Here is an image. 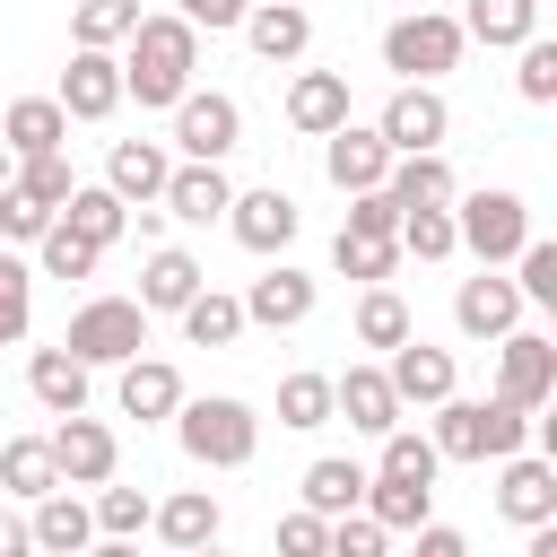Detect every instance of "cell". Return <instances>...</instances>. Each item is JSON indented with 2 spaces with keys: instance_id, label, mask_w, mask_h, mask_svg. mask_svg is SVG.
<instances>
[{
  "instance_id": "obj_1",
  "label": "cell",
  "mask_w": 557,
  "mask_h": 557,
  "mask_svg": "<svg viewBox=\"0 0 557 557\" xmlns=\"http://www.w3.org/2000/svg\"><path fill=\"white\" fill-rule=\"evenodd\" d=\"M200 70V35L183 17H139V35L122 44V96H139V113H174L191 96Z\"/></svg>"
},
{
  "instance_id": "obj_2",
  "label": "cell",
  "mask_w": 557,
  "mask_h": 557,
  "mask_svg": "<svg viewBox=\"0 0 557 557\" xmlns=\"http://www.w3.org/2000/svg\"><path fill=\"white\" fill-rule=\"evenodd\" d=\"M174 444H183L200 470H244V461L261 453V418H252V400L209 392V400H183V409H174Z\"/></svg>"
},
{
  "instance_id": "obj_3",
  "label": "cell",
  "mask_w": 557,
  "mask_h": 557,
  "mask_svg": "<svg viewBox=\"0 0 557 557\" xmlns=\"http://www.w3.org/2000/svg\"><path fill=\"white\" fill-rule=\"evenodd\" d=\"M461 52H470V35H461V17H444V9H400V17L383 26V70H392L400 87H435L444 70H461Z\"/></svg>"
},
{
  "instance_id": "obj_4",
  "label": "cell",
  "mask_w": 557,
  "mask_h": 557,
  "mask_svg": "<svg viewBox=\"0 0 557 557\" xmlns=\"http://www.w3.org/2000/svg\"><path fill=\"white\" fill-rule=\"evenodd\" d=\"M531 444V418L522 409H505V400H444L435 409V453L444 461H513Z\"/></svg>"
},
{
  "instance_id": "obj_5",
  "label": "cell",
  "mask_w": 557,
  "mask_h": 557,
  "mask_svg": "<svg viewBox=\"0 0 557 557\" xmlns=\"http://www.w3.org/2000/svg\"><path fill=\"white\" fill-rule=\"evenodd\" d=\"M61 348L96 374V366H131V357H148V313H139V296H87L78 313H70V331H61Z\"/></svg>"
},
{
  "instance_id": "obj_6",
  "label": "cell",
  "mask_w": 557,
  "mask_h": 557,
  "mask_svg": "<svg viewBox=\"0 0 557 557\" xmlns=\"http://www.w3.org/2000/svg\"><path fill=\"white\" fill-rule=\"evenodd\" d=\"M453 226H461V252H470L479 270H513L522 244H531L522 191H461V200H453Z\"/></svg>"
},
{
  "instance_id": "obj_7",
  "label": "cell",
  "mask_w": 557,
  "mask_h": 557,
  "mask_svg": "<svg viewBox=\"0 0 557 557\" xmlns=\"http://www.w3.org/2000/svg\"><path fill=\"white\" fill-rule=\"evenodd\" d=\"M487 400H505V409H548L557 400V339L548 331H513V339H496V392Z\"/></svg>"
},
{
  "instance_id": "obj_8",
  "label": "cell",
  "mask_w": 557,
  "mask_h": 557,
  "mask_svg": "<svg viewBox=\"0 0 557 557\" xmlns=\"http://www.w3.org/2000/svg\"><path fill=\"white\" fill-rule=\"evenodd\" d=\"M374 131H383L392 157H435L453 139V104H444V87H392L383 113H374Z\"/></svg>"
},
{
  "instance_id": "obj_9",
  "label": "cell",
  "mask_w": 557,
  "mask_h": 557,
  "mask_svg": "<svg viewBox=\"0 0 557 557\" xmlns=\"http://www.w3.org/2000/svg\"><path fill=\"white\" fill-rule=\"evenodd\" d=\"M174 148H183V165H226V148H244V104L218 87H191L174 104Z\"/></svg>"
},
{
  "instance_id": "obj_10",
  "label": "cell",
  "mask_w": 557,
  "mask_h": 557,
  "mask_svg": "<svg viewBox=\"0 0 557 557\" xmlns=\"http://www.w3.org/2000/svg\"><path fill=\"white\" fill-rule=\"evenodd\" d=\"M52 470H61V487H104L113 470H122V444H113V426L104 418H52Z\"/></svg>"
},
{
  "instance_id": "obj_11",
  "label": "cell",
  "mask_w": 557,
  "mask_h": 557,
  "mask_svg": "<svg viewBox=\"0 0 557 557\" xmlns=\"http://www.w3.org/2000/svg\"><path fill=\"white\" fill-rule=\"evenodd\" d=\"M296 226H305V209H296L278 183H261V191H235V209H226V235H235L244 252H261V261H278V252L296 244Z\"/></svg>"
},
{
  "instance_id": "obj_12",
  "label": "cell",
  "mask_w": 557,
  "mask_h": 557,
  "mask_svg": "<svg viewBox=\"0 0 557 557\" xmlns=\"http://www.w3.org/2000/svg\"><path fill=\"white\" fill-rule=\"evenodd\" d=\"M383 374H392L400 409H444V400L461 392V366H453V348H435V339H400V348L383 357Z\"/></svg>"
},
{
  "instance_id": "obj_13",
  "label": "cell",
  "mask_w": 557,
  "mask_h": 557,
  "mask_svg": "<svg viewBox=\"0 0 557 557\" xmlns=\"http://www.w3.org/2000/svg\"><path fill=\"white\" fill-rule=\"evenodd\" d=\"M52 104H61L70 122H113V113H122V52H70Z\"/></svg>"
},
{
  "instance_id": "obj_14",
  "label": "cell",
  "mask_w": 557,
  "mask_h": 557,
  "mask_svg": "<svg viewBox=\"0 0 557 557\" xmlns=\"http://www.w3.org/2000/svg\"><path fill=\"white\" fill-rule=\"evenodd\" d=\"M313 305H322V278H305L296 261H270L244 287V322H261V331H296V322H313Z\"/></svg>"
},
{
  "instance_id": "obj_15",
  "label": "cell",
  "mask_w": 557,
  "mask_h": 557,
  "mask_svg": "<svg viewBox=\"0 0 557 557\" xmlns=\"http://www.w3.org/2000/svg\"><path fill=\"white\" fill-rule=\"evenodd\" d=\"M453 322H461V339H513L522 331V287L505 270H479V278L453 287Z\"/></svg>"
},
{
  "instance_id": "obj_16",
  "label": "cell",
  "mask_w": 557,
  "mask_h": 557,
  "mask_svg": "<svg viewBox=\"0 0 557 557\" xmlns=\"http://www.w3.org/2000/svg\"><path fill=\"white\" fill-rule=\"evenodd\" d=\"M322 174L357 200V191H383L392 183V148H383V131L374 122H348V131H331L322 139Z\"/></svg>"
},
{
  "instance_id": "obj_17",
  "label": "cell",
  "mask_w": 557,
  "mask_h": 557,
  "mask_svg": "<svg viewBox=\"0 0 557 557\" xmlns=\"http://www.w3.org/2000/svg\"><path fill=\"white\" fill-rule=\"evenodd\" d=\"M165 183H174V148H165V139H113V157H104V191H113L122 209L165 200Z\"/></svg>"
},
{
  "instance_id": "obj_18",
  "label": "cell",
  "mask_w": 557,
  "mask_h": 557,
  "mask_svg": "<svg viewBox=\"0 0 557 557\" xmlns=\"http://www.w3.org/2000/svg\"><path fill=\"white\" fill-rule=\"evenodd\" d=\"M496 513H505V522H522V531L557 522V470H548L540 453H513V461H496Z\"/></svg>"
},
{
  "instance_id": "obj_19",
  "label": "cell",
  "mask_w": 557,
  "mask_h": 557,
  "mask_svg": "<svg viewBox=\"0 0 557 557\" xmlns=\"http://www.w3.org/2000/svg\"><path fill=\"white\" fill-rule=\"evenodd\" d=\"M287 131H305V139L348 131V70H296L287 78Z\"/></svg>"
},
{
  "instance_id": "obj_20",
  "label": "cell",
  "mask_w": 557,
  "mask_h": 557,
  "mask_svg": "<svg viewBox=\"0 0 557 557\" xmlns=\"http://www.w3.org/2000/svg\"><path fill=\"white\" fill-rule=\"evenodd\" d=\"M366 461H348V453H322V461H305V479H296V496H305V513H322V522H348V513H366Z\"/></svg>"
},
{
  "instance_id": "obj_21",
  "label": "cell",
  "mask_w": 557,
  "mask_h": 557,
  "mask_svg": "<svg viewBox=\"0 0 557 557\" xmlns=\"http://www.w3.org/2000/svg\"><path fill=\"white\" fill-rule=\"evenodd\" d=\"M331 400H339V418H348L357 435H392V426H400V392H392L383 366H348V374H331Z\"/></svg>"
},
{
  "instance_id": "obj_22",
  "label": "cell",
  "mask_w": 557,
  "mask_h": 557,
  "mask_svg": "<svg viewBox=\"0 0 557 557\" xmlns=\"http://www.w3.org/2000/svg\"><path fill=\"white\" fill-rule=\"evenodd\" d=\"M26 531H35L44 557H87V548H96V505L70 496V487H52V496L26 513Z\"/></svg>"
},
{
  "instance_id": "obj_23",
  "label": "cell",
  "mask_w": 557,
  "mask_h": 557,
  "mask_svg": "<svg viewBox=\"0 0 557 557\" xmlns=\"http://www.w3.org/2000/svg\"><path fill=\"white\" fill-rule=\"evenodd\" d=\"M0 148L26 165V157H52V148H70V113L52 104V96H17L9 113H0Z\"/></svg>"
},
{
  "instance_id": "obj_24",
  "label": "cell",
  "mask_w": 557,
  "mask_h": 557,
  "mask_svg": "<svg viewBox=\"0 0 557 557\" xmlns=\"http://www.w3.org/2000/svg\"><path fill=\"white\" fill-rule=\"evenodd\" d=\"M200 287H209V270H200L183 244H157L148 270H139V313H183Z\"/></svg>"
},
{
  "instance_id": "obj_25",
  "label": "cell",
  "mask_w": 557,
  "mask_h": 557,
  "mask_svg": "<svg viewBox=\"0 0 557 557\" xmlns=\"http://www.w3.org/2000/svg\"><path fill=\"white\" fill-rule=\"evenodd\" d=\"M113 400H122V418L157 426V418H174V409H183V374H174L165 357H131V366H122V383H113Z\"/></svg>"
},
{
  "instance_id": "obj_26",
  "label": "cell",
  "mask_w": 557,
  "mask_h": 557,
  "mask_svg": "<svg viewBox=\"0 0 557 557\" xmlns=\"http://www.w3.org/2000/svg\"><path fill=\"white\" fill-rule=\"evenodd\" d=\"M244 44H252L261 61H305V44H313V17H305V0H252V17H244Z\"/></svg>"
},
{
  "instance_id": "obj_27",
  "label": "cell",
  "mask_w": 557,
  "mask_h": 557,
  "mask_svg": "<svg viewBox=\"0 0 557 557\" xmlns=\"http://www.w3.org/2000/svg\"><path fill=\"white\" fill-rule=\"evenodd\" d=\"M226 209H235V183H226V165H183V157H174L165 218H183V226H209V218H226Z\"/></svg>"
},
{
  "instance_id": "obj_28",
  "label": "cell",
  "mask_w": 557,
  "mask_h": 557,
  "mask_svg": "<svg viewBox=\"0 0 557 557\" xmlns=\"http://www.w3.org/2000/svg\"><path fill=\"white\" fill-rule=\"evenodd\" d=\"M174 557H191V548H218V496L209 487H174L165 505H157V522H148Z\"/></svg>"
},
{
  "instance_id": "obj_29",
  "label": "cell",
  "mask_w": 557,
  "mask_h": 557,
  "mask_svg": "<svg viewBox=\"0 0 557 557\" xmlns=\"http://www.w3.org/2000/svg\"><path fill=\"white\" fill-rule=\"evenodd\" d=\"M400 209H453L461 200V174L444 165V148L435 157H392V183H383Z\"/></svg>"
},
{
  "instance_id": "obj_30",
  "label": "cell",
  "mask_w": 557,
  "mask_h": 557,
  "mask_svg": "<svg viewBox=\"0 0 557 557\" xmlns=\"http://www.w3.org/2000/svg\"><path fill=\"white\" fill-rule=\"evenodd\" d=\"M26 392H35L52 418H78V409H87V366H78L70 348H35V357H26Z\"/></svg>"
},
{
  "instance_id": "obj_31",
  "label": "cell",
  "mask_w": 557,
  "mask_h": 557,
  "mask_svg": "<svg viewBox=\"0 0 557 557\" xmlns=\"http://www.w3.org/2000/svg\"><path fill=\"white\" fill-rule=\"evenodd\" d=\"M139 0H78L70 9V52H122L131 35H139Z\"/></svg>"
},
{
  "instance_id": "obj_32",
  "label": "cell",
  "mask_w": 557,
  "mask_h": 557,
  "mask_svg": "<svg viewBox=\"0 0 557 557\" xmlns=\"http://www.w3.org/2000/svg\"><path fill=\"white\" fill-rule=\"evenodd\" d=\"M461 35H470V44H487V52H522V44L540 35V0H470Z\"/></svg>"
},
{
  "instance_id": "obj_33",
  "label": "cell",
  "mask_w": 557,
  "mask_h": 557,
  "mask_svg": "<svg viewBox=\"0 0 557 557\" xmlns=\"http://www.w3.org/2000/svg\"><path fill=\"white\" fill-rule=\"evenodd\" d=\"M174 322H183V339H191V348H235V339L252 331V322H244V296H226V287H200Z\"/></svg>"
},
{
  "instance_id": "obj_34",
  "label": "cell",
  "mask_w": 557,
  "mask_h": 557,
  "mask_svg": "<svg viewBox=\"0 0 557 557\" xmlns=\"http://www.w3.org/2000/svg\"><path fill=\"white\" fill-rule=\"evenodd\" d=\"M366 513H374L392 540H400V531H426V522H435V487H418V479H383V470H374V479H366Z\"/></svg>"
},
{
  "instance_id": "obj_35",
  "label": "cell",
  "mask_w": 557,
  "mask_h": 557,
  "mask_svg": "<svg viewBox=\"0 0 557 557\" xmlns=\"http://www.w3.org/2000/svg\"><path fill=\"white\" fill-rule=\"evenodd\" d=\"M0 487L26 496V505H44V496L61 487V470H52V435H9V444H0Z\"/></svg>"
},
{
  "instance_id": "obj_36",
  "label": "cell",
  "mask_w": 557,
  "mask_h": 557,
  "mask_svg": "<svg viewBox=\"0 0 557 557\" xmlns=\"http://www.w3.org/2000/svg\"><path fill=\"white\" fill-rule=\"evenodd\" d=\"M61 226H70V235H87V244L104 252V244H122V235H131V209H122L104 183H78V191H70V209H61Z\"/></svg>"
},
{
  "instance_id": "obj_37",
  "label": "cell",
  "mask_w": 557,
  "mask_h": 557,
  "mask_svg": "<svg viewBox=\"0 0 557 557\" xmlns=\"http://www.w3.org/2000/svg\"><path fill=\"white\" fill-rule=\"evenodd\" d=\"M357 339H366V348H383V357H392L400 339H418V322H409L400 287H366V296H357Z\"/></svg>"
},
{
  "instance_id": "obj_38",
  "label": "cell",
  "mask_w": 557,
  "mask_h": 557,
  "mask_svg": "<svg viewBox=\"0 0 557 557\" xmlns=\"http://www.w3.org/2000/svg\"><path fill=\"white\" fill-rule=\"evenodd\" d=\"M331 418H339V400H331V374H287V383H278V426L313 435V426H331Z\"/></svg>"
},
{
  "instance_id": "obj_39",
  "label": "cell",
  "mask_w": 557,
  "mask_h": 557,
  "mask_svg": "<svg viewBox=\"0 0 557 557\" xmlns=\"http://www.w3.org/2000/svg\"><path fill=\"white\" fill-rule=\"evenodd\" d=\"M400 252H409V261H453V252H461L453 209H400Z\"/></svg>"
},
{
  "instance_id": "obj_40",
  "label": "cell",
  "mask_w": 557,
  "mask_h": 557,
  "mask_svg": "<svg viewBox=\"0 0 557 557\" xmlns=\"http://www.w3.org/2000/svg\"><path fill=\"white\" fill-rule=\"evenodd\" d=\"M331 270H339V278H366V287H392L400 244H374V235H331Z\"/></svg>"
},
{
  "instance_id": "obj_41",
  "label": "cell",
  "mask_w": 557,
  "mask_h": 557,
  "mask_svg": "<svg viewBox=\"0 0 557 557\" xmlns=\"http://www.w3.org/2000/svg\"><path fill=\"white\" fill-rule=\"evenodd\" d=\"M383 479H418V487H435V470H444V453H435V435H418V426H392L383 435V461H374Z\"/></svg>"
},
{
  "instance_id": "obj_42",
  "label": "cell",
  "mask_w": 557,
  "mask_h": 557,
  "mask_svg": "<svg viewBox=\"0 0 557 557\" xmlns=\"http://www.w3.org/2000/svg\"><path fill=\"white\" fill-rule=\"evenodd\" d=\"M157 522V505H148V487H96V540H139Z\"/></svg>"
},
{
  "instance_id": "obj_43",
  "label": "cell",
  "mask_w": 557,
  "mask_h": 557,
  "mask_svg": "<svg viewBox=\"0 0 557 557\" xmlns=\"http://www.w3.org/2000/svg\"><path fill=\"white\" fill-rule=\"evenodd\" d=\"M26 322H35V270L17 252H0V348H17Z\"/></svg>"
},
{
  "instance_id": "obj_44",
  "label": "cell",
  "mask_w": 557,
  "mask_h": 557,
  "mask_svg": "<svg viewBox=\"0 0 557 557\" xmlns=\"http://www.w3.org/2000/svg\"><path fill=\"white\" fill-rule=\"evenodd\" d=\"M17 191H26V200H44V209L61 218V209H70V191H78V174H70V148H52V157H26V165H17Z\"/></svg>"
},
{
  "instance_id": "obj_45",
  "label": "cell",
  "mask_w": 557,
  "mask_h": 557,
  "mask_svg": "<svg viewBox=\"0 0 557 557\" xmlns=\"http://www.w3.org/2000/svg\"><path fill=\"white\" fill-rule=\"evenodd\" d=\"M96 261H104V252H96L87 235H70L61 218H52V235L35 244V270H44V278H96Z\"/></svg>"
},
{
  "instance_id": "obj_46",
  "label": "cell",
  "mask_w": 557,
  "mask_h": 557,
  "mask_svg": "<svg viewBox=\"0 0 557 557\" xmlns=\"http://www.w3.org/2000/svg\"><path fill=\"white\" fill-rule=\"evenodd\" d=\"M513 96H522V104H548V113H557V35H531V44H522Z\"/></svg>"
},
{
  "instance_id": "obj_47",
  "label": "cell",
  "mask_w": 557,
  "mask_h": 557,
  "mask_svg": "<svg viewBox=\"0 0 557 557\" xmlns=\"http://www.w3.org/2000/svg\"><path fill=\"white\" fill-rule=\"evenodd\" d=\"M513 287H522V305H540V313H557V244H522V261H513Z\"/></svg>"
},
{
  "instance_id": "obj_48",
  "label": "cell",
  "mask_w": 557,
  "mask_h": 557,
  "mask_svg": "<svg viewBox=\"0 0 557 557\" xmlns=\"http://www.w3.org/2000/svg\"><path fill=\"white\" fill-rule=\"evenodd\" d=\"M339 235H374V244H400V200H392V191H357V200H348V218H339Z\"/></svg>"
},
{
  "instance_id": "obj_49",
  "label": "cell",
  "mask_w": 557,
  "mask_h": 557,
  "mask_svg": "<svg viewBox=\"0 0 557 557\" xmlns=\"http://www.w3.org/2000/svg\"><path fill=\"white\" fill-rule=\"evenodd\" d=\"M0 235H9V244H44V235H52V209L9 183V191H0Z\"/></svg>"
},
{
  "instance_id": "obj_50",
  "label": "cell",
  "mask_w": 557,
  "mask_h": 557,
  "mask_svg": "<svg viewBox=\"0 0 557 557\" xmlns=\"http://www.w3.org/2000/svg\"><path fill=\"white\" fill-rule=\"evenodd\" d=\"M278 557H331V522L322 513H278Z\"/></svg>"
},
{
  "instance_id": "obj_51",
  "label": "cell",
  "mask_w": 557,
  "mask_h": 557,
  "mask_svg": "<svg viewBox=\"0 0 557 557\" xmlns=\"http://www.w3.org/2000/svg\"><path fill=\"white\" fill-rule=\"evenodd\" d=\"M331 557H392V531L374 513H348V522H331Z\"/></svg>"
},
{
  "instance_id": "obj_52",
  "label": "cell",
  "mask_w": 557,
  "mask_h": 557,
  "mask_svg": "<svg viewBox=\"0 0 557 557\" xmlns=\"http://www.w3.org/2000/svg\"><path fill=\"white\" fill-rule=\"evenodd\" d=\"M174 17H183L191 35H200V26H209V35H226V26H244V17H252V0H174Z\"/></svg>"
},
{
  "instance_id": "obj_53",
  "label": "cell",
  "mask_w": 557,
  "mask_h": 557,
  "mask_svg": "<svg viewBox=\"0 0 557 557\" xmlns=\"http://www.w3.org/2000/svg\"><path fill=\"white\" fill-rule=\"evenodd\" d=\"M409 557H470V540L453 522H426V531H409Z\"/></svg>"
},
{
  "instance_id": "obj_54",
  "label": "cell",
  "mask_w": 557,
  "mask_h": 557,
  "mask_svg": "<svg viewBox=\"0 0 557 557\" xmlns=\"http://www.w3.org/2000/svg\"><path fill=\"white\" fill-rule=\"evenodd\" d=\"M131 235H139V244H165V200H148V209H131Z\"/></svg>"
},
{
  "instance_id": "obj_55",
  "label": "cell",
  "mask_w": 557,
  "mask_h": 557,
  "mask_svg": "<svg viewBox=\"0 0 557 557\" xmlns=\"http://www.w3.org/2000/svg\"><path fill=\"white\" fill-rule=\"evenodd\" d=\"M531 444H540V461H548V470H557V400H548V409H540V418H531Z\"/></svg>"
},
{
  "instance_id": "obj_56",
  "label": "cell",
  "mask_w": 557,
  "mask_h": 557,
  "mask_svg": "<svg viewBox=\"0 0 557 557\" xmlns=\"http://www.w3.org/2000/svg\"><path fill=\"white\" fill-rule=\"evenodd\" d=\"M0 557H35V531L17 513H0Z\"/></svg>"
},
{
  "instance_id": "obj_57",
  "label": "cell",
  "mask_w": 557,
  "mask_h": 557,
  "mask_svg": "<svg viewBox=\"0 0 557 557\" xmlns=\"http://www.w3.org/2000/svg\"><path fill=\"white\" fill-rule=\"evenodd\" d=\"M87 557H139V540H96Z\"/></svg>"
},
{
  "instance_id": "obj_58",
  "label": "cell",
  "mask_w": 557,
  "mask_h": 557,
  "mask_svg": "<svg viewBox=\"0 0 557 557\" xmlns=\"http://www.w3.org/2000/svg\"><path fill=\"white\" fill-rule=\"evenodd\" d=\"M531 557H557V522H540V531H531Z\"/></svg>"
},
{
  "instance_id": "obj_59",
  "label": "cell",
  "mask_w": 557,
  "mask_h": 557,
  "mask_svg": "<svg viewBox=\"0 0 557 557\" xmlns=\"http://www.w3.org/2000/svg\"><path fill=\"white\" fill-rule=\"evenodd\" d=\"M9 183H17V157H9V148H0V191H9Z\"/></svg>"
},
{
  "instance_id": "obj_60",
  "label": "cell",
  "mask_w": 557,
  "mask_h": 557,
  "mask_svg": "<svg viewBox=\"0 0 557 557\" xmlns=\"http://www.w3.org/2000/svg\"><path fill=\"white\" fill-rule=\"evenodd\" d=\"M191 557H226V548H191Z\"/></svg>"
},
{
  "instance_id": "obj_61",
  "label": "cell",
  "mask_w": 557,
  "mask_h": 557,
  "mask_svg": "<svg viewBox=\"0 0 557 557\" xmlns=\"http://www.w3.org/2000/svg\"><path fill=\"white\" fill-rule=\"evenodd\" d=\"M548 339H557V313H548Z\"/></svg>"
},
{
  "instance_id": "obj_62",
  "label": "cell",
  "mask_w": 557,
  "mask_h": 557,
  "mask_svg": "<svg viewBox=\"0 0 557 557\" xmlns=\"http://www.w3.org/2000/svg\"><path fill=\"white\" fill-rule=\"evenodd\" d=\"M409 9H435V0H409Z\"/></svg>"
}]
</instances>
